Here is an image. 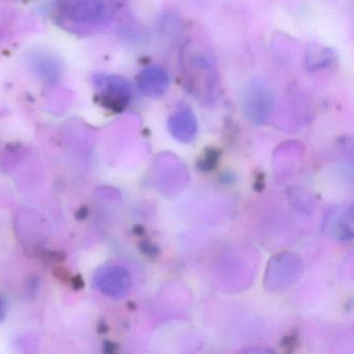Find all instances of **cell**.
<instances>
[{
	"label": "cell",
	"mask_w": 354,
	"mask_h": 354,
	"mask_svg": "<svg viewBox=\"0 0 354 354\" xmlns=\"http://www.w3.org/2000/svg\"><path fill=\"white\" fill-rule=\"evenodd\" d=\"M97 100L105 109L120 113L129 105L133 90L129 80L113 74H97L93 77Z\"/></svg>",
	"instance_id": "cell-4"
},
{
	"label": "cell",
	"mask_w": 354,
	"mask_h": 354,
	"mask_svg": "<svg viewBox=\"0 0 354 354\" xmlns=\"http://www.w3.org/2000/svg\"><path fill=\"white\" fill-rule=\"evenodd\" d=\"M140 248L144 250L145 254H150V256H156L158 254V250L156 246L151 244L150 242L144 241L140 243Z\"/></svg>",
	"instance_id": "cell-13"
},
{
	"label": "cell",
	"mask_w": 354,
	"mask_h": 354,
	"mask_svg": "<svg viewBox=\"0 0 354 354\" xmlns=\"http://www.w3.org/2000/svg\"><path fill=\"white\" fill-rule=\"evenodd\" d=\"M219 153L215 150H209L204 159L198 162V167L204 171H212L218 162Z\"/></svg>",
	"instance_id": "cell-12"
},
{
	"label": "cell",
	"mask_w": 354,
	"mask_h": 354,
	"mask_svg": "<svg viewBox=\"0 0 354 354\" xmlns=\"http://www.w3.org/2000/svg\"><path fill=\"white\" fill-rule=\"evenodd\" d=\"M269 266L281 270V273L266 274V287L271 291L289 289L297 281L302 270L301 261L291 252L277 254L271 259Z\"/></svg>",
	"instance_id": "cell-5"
},
{
	"label": "cell",
	"mask_w": 354,
	"mask_h": 354,
	"mask_svg": "<svg viewBox=\"0 0 354 354\" xmlns=\"http://www.w3.org/2000/svg\"><path fill=\"white\" fill-rule=\"evenodd\" d=\"M333 57V53L329 49L319 45H310L306 50V66L308 69H320L330 65Z\"/></svg>",
	"instance_id": "cell-11"
},
{
	"label": "cell",
	"mask_w": 354,
	"mask_h": 354,
	"mask_svg": "<svg viewBox=\"0 0 354 354\" xmlns=\"http://www.w3.org/2000/svg\"><path fill=\"white\" fill-rule=\"evenodd\" d=\"M86 216H88V209H86V207H82V208L76 213V217H77L78 219H84Z\"/></svg>",
	"instance_id": "cell-15"
},
{
	"label": "cell",
	"mask_w": 354,
	"mask_h": 354,
	"mask_svg": "<svg viewBox=\"0 0 354 354\" xmlns=\"http://www.w3.org/2000/svg\"><path fill=\"white\" fill-rule=\"evenodd\" d=\"M341 213L342 214L337 213V216L333 218V233L337 239L351 240L353 237V209L350 206Z\"/></svg>",
	"instance_id": "cell-10"
},
{
	"label": "cell",
	"mask_w": 354,
	"mask_h": 354,
	"mask_svg": "<svg viewBox=\"0 0 354 354\" xmlns=\"http://www.w3.org/2000/svg\"><path fill=\"white\" fill-rule=\"evenodd\" d=\"M244 353H258V354H270L273 353L272 350L268 349V348H248V349L243 350Z\"/></svg>",
	"instance_id": "cell-14"
},
{
	"label": "cell",
	"mask_w": 354,
	"mask_h": 354,
	"mask_svg": "<svg viewBox=\"0 0 354 354\" xmlns=\"http://www.w3.org/2000/svg\"><path fill=\"white\" fill-rule=\"evenodd\" d=\"M95 285L105 295L122 298L131 287V277L123 267H102L95 275Z\"/></svg>",
	"instance_id": "cell-6"
},
{
	"label": "cell",
	"mask_w": 354,
	"mask_h": 354,
	"mask_svg": "<svg viewBox=\"0 0 354 354\" xmlns=\"http://www.w3.org/2000/svg\"><path fill=\"white\" fill-rule=\"evenodd\" d=\"M117 10V0H55V14L59 24L80 34L107 26Z\"/></svg>",
	"instance_id": "cell-2"
},
{
	"label": "cell",
	"mask_w": 354,
	"mask_h": 354,
	"mask_svg": "<svg viewBox=\"0 0 354 354\" xmlns=\"http://www.w3.org/2000/svg\"><path fill=\"white\" fill-rule=\"evenodd\" d=\"M171 77L169 72L158 65L149 66L138 76V90L144 96L157 98L169 90Z\"/></svg>",
	"instance_id": "cell-7"
},
{
	"label": "cell",
	"mask_w": 354,
	"mask_h": 354,
	"mask_svg": "<svg viewBox=\"0 0 354 354\" xmlns=\"http://www.w3.org/2000/svg\"><path fill=\"white\" fill-rule=\"evenodd\" d=\"M181 70L188 92L202 102H211L219 94L221 78L216 61L208 47L189 41L181 53Z\"/></svg>",
	"instance_id": "cell-1"
},
{
	"label": "cell",
	"mask_w": 354,
	"mask_h": 354,
	"mask_svg": "<svg viewBox=\"0 0 354 354\" xmlns=\"http://www.w3.org/2000/svg\"><path fill=\"white\" fill-rule=\"evenodd\" d=\"M244 117L256 125L266 123L275 105V93L268 82L256 77L244 84L239 95Z\"/></svg>",
	"instance_id": "cell-3"
},
{
	"label": "cell",
	"mask_w": 354,
	"mask_h": 354,
	"mask_svg": "<svg viewBox=\"0 0 354 354\" xmlns=\"http://www.w3.org/2000/svg\"><path fill=\"white\" fill-rule=\"evenodd\" d=\"M32 67L44 82H57L62 75L61 62L50 53H35L32 57Z\"/></svg>",
	"instance_id": "cell-9"
},
{
	"label": "cell",
	"mask_w": 354,
	"mask_h": 354,
	"mask_svg": "<svg viewBox=\"0 0 354 354\" xmlns=\"http://www.w3.org/2000/svg\"><path fill=\"white\" fill-rule=\"evenodd\" d=\"M6 308L5 304H3V299L0 298V321L3 320V316H5Z\"/></svg>",
	"instance_id": "cell-16"
},
{
	"label": "cell",
	"mask_w": 354,
	"mask_h": 354,
	"mask_svg": "<svg viewBox=\"0 0 354 354\" xmlns=\"http://www.w3.org/2000/svg\"><path fill=\"white\" fill-rule=\"evenodd\" d=\"M169 133L179 142L187 144L192 142L198 132V120L189 106L180 107L167 121Z\"/></svg>",
	"instance_id": "cell-8"
}]
</instances>
